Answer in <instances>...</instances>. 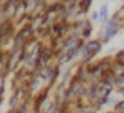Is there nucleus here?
Masks as SVG:
<instances>
[{"instance_id":"obj_1","label":"nucleus","mask_w":124,"mask_h":113,"mask_svg":"<svg viewBox=\"0 0 124 113\" xmlns=\"http://www.w3.org/2000/svg\"><path fill=\"white\" fill-rule=\"evenodd\" d=\"M99 49H100V44L97 43V41H92L84 48L83 53L84 56H88L92 58V56H94Z\"/></svg>"},{"instance_id":"obj_2","label":"nucleus","mask_w":124,"mask_h":113,"mask_svg":"<svg viewBox=\"0 0 124 113\" xmlns=\"http://www.w3.org/2000/svg\"><path fill=\"white\" fill-rule=\"evenodd\" d=\"M116 30H118V24L116 22H109L105 27V37L109 38V37L113 36L116 33Z\"/></svg>"},{"instance_id":"obj_3","label":"nucleus","mask_w":124,"mask_h":113,"mask_svg":"<svg viewBox=\"0 0 124 113\" xmlns=\"http://www.w3.org/2000/svg\"><path fill=\"white\" fill-rule=\"evenodd\" d=\"M99 19L102 22H106L108 19V7L107 6H102L99 11Z\"/></svg>"},{"instance_id":"obj_4","label":"nucleus","mask_w":124,"mask_h":113,"mask_svg":"<svg viewBox=\"0 0 124 113\" xmlns=\"http://www.w3.org/2000/svg\"><path fill=\"white\" fill-rule=\"evenodd\" d=\"M46 53H47V49H46L45 51L40 54V63L41 64H46L47 63V61L49 60V58H50V51H49V53L48 54H46Z\"/></svg>"},{"instance_id":"obj_5","label":"nucleus","mask_w":124,"mask_h":113,"mask_svg":"<svg viewBox=\"0 0 124 113\" xmlns=\"http://www.w3.org/2000/svg\"><path fill=\"white\" fill-rule=\"evenodd\" d=\"M16 103H17V97L16 96L11 97L10 101H9V107H10V109L14 110V108L16 107Z\"/></svg>"},{"instance_id":"obj_6","label":"nucleus","mask_w":124,"mask_h":113,"mask_svg":"<svg viewBox=\"0 0 124 113\" xmlns=\"http://www.w3.org/2000/svg\"><path fill=\"white\" fill-rule=\"evenodd\" d=\"M110 91H111V85H110V84H105L103 88L101 89V92H102L105 96H108V95L110 94Z\"/></svg>"},{"instance_id":"obj_7","label":"nucleus","mask_w":124,"mask_h":113,"mask_svg":"<svg viewBox=\"0 0 124 113\" xmlns=\"http://www.w3.org/2000/svg\"><path fill=\"white\" fill-rule=\"evenodd\" d=\"M39 85H40V82H39V79H34L32 83V89L33 90H36L37 88L39 87Z\"/></svg>"},{"instance_id":"obj_8","label":"nucleus","mask_w":124,"mask_h":113,"mask_svg":"<svg viewBox=\"0 0 124 113\" xmlns=\"http://www.w3.org/2000/svg\"><path fill=\"white\" fill-rule=\"evenodd\" d=\"M116 108H118L119 110H124V101H122V102H120L118 105H116Z\"/></svg>"},{"instance_id":"obj_9","label":"nucleus","mask_w":124,"mask_h":113,"mask_svg":"<svg viewBox=\"0 0 124 113\" xmlns=\"http://www.w3.org/2000/svg\"><path fill=\"white\" fill-rule=\"evenodd\" d=\"M93 17H94L95 20L97 19V12H93Z\"/></svg>"},{"instance_id":"obj_10","label":"nucleus","mask_w":124,"mask_h":113,"mask_svg":"<svg viewBox=\"0 0 124 113\" xmlns=\"http://www.w3.org/2000/svg\"><path fill=\"white\" fill-rule=\"evenodd\" d=\"M0 3H1V2H0Z\"/></svg>"}]
</instances>
